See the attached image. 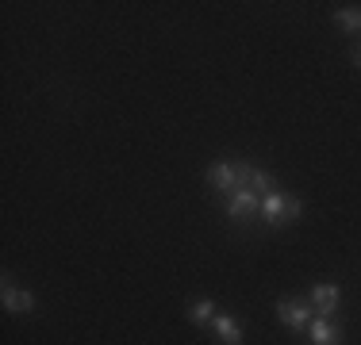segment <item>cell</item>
<instances>
[{"label":"cell","mask_w":361,"mask_h":345,"mask_svg":"<svg viewBox=\"0 0 361 345\" xmlns=\"http://www.w3.org/2000/svg\"><path fill=\"white\" fill-rule=\"evenodd\" d=\"M246 188H250L257 200H265V196L281 192V188H277V177H273V172H262V169H250V180H246Z\"/></svg>","instance_id":"ba28073f"},{"label":"cell","mask_w":361,"mask_h":345,"mask_svg":"<svg viewBox=\"0 0 361 345\" xmlns=\"http://www.w3.org/2000/svg\"><path fill=\"white\" fill-rule=\"evenodd\" d=\"M212 326H216V334H219L223 345H243V326H238L231 315H216V322H212Z\"/></svg>","instance_id":"9c48e42d"},{"label":"cell","mask_w":361,"mask_h":345,"mask_svg":"<svg viewBox=\"0 0 361 345\" xmlns=\"http://www.w3.org/2000/svg\"><path fill=\"white\" fill-rule=\"evenodd\" d=\"M312 303L304 299H277V318L288 326V330H307L312 326Z\"/></svg>","instance_id":"7a4b0ae2"},{"label":"cell","mask_w":361,"mask_h":345,"mask_svg":"<svg viewBox=\"0 0 361 345\" xmlns=\"http://www.w3.org/2000/svg\"><path fill=\"white\" fill-rule=\"evenodd\" d=\"M338 303H342L338 284H326V280H319V284L312 288V307H315V315H319V318H331L334 310H338Z\"/></svg>","instance_id":"5b68a950"},{"label":"cell","mask_w":361,"mask_h":345,"mask_svg":"<svg viewBox=\"0 0 361 345\" xmlns=\"http://www.w3.org/2000/svg\"><path fill=\"white\" fill-rule=\"evenodd\" d=\"M216 303L212 299H200V303H192V310H188V318H192V326H212L216 322Z\"/></svg>","instance_id":"30bf717a"},{"label":"cell","mask_w":361,"mask_h":345,"mask_svg":"<svg viewBox=\"0 0 361 345\" xmlns=\"http://www.w3.org/2000/svg\"><path fill=\"white\" fill-rule=\"evenodd\" d=\"M0 303H4L8 315H31V310H35V296H31L27 288H16V284L4 276V288H0Z\"/></svg>","instance_id":"3957f363"},{"label":"cell","mask_w":361,"mask_h":345,"mask_svg":"<svg viewBox=\"0 0 361 345\" xmlns=\"http://www.w3.org/2000/svg\"><path fill=\"white\" fill-rule=\"evenodd\" d=\"M350 58H354V65L361 69V46H354V54H350Z\"/></svg>","instance_id":"7c38bea8"},{"label":"cell","mask_w":361,"mask_h":345,"mask_svg":"<svg viewBox=\"0 0 361 345\" xmlns=\"http://www.w3.org/2000/svg\"><path fill=\"white\" fill-rule=\"evenodd\" d=\"M208 184L216 188V192H223V196H231L238 188V161H216L212 165V172H208Z\"/></svg>","instance_id":"277c9868"},{"label":"cell","mask_w":361,"mask_h":345,"mask_svg":"<svg viewBox=\"0 0 361 345\" xmlns=\"http://www.w3.org/2000/svg\"><path fill=\"white\" fill-rule=\"evenodd\" d=\"M307 330H312V345H342V330L331 318H315Z\"/></svg>","instance_id":"52a82bcc"},{"label":"cell","mask_w":361,"mask_h":345,"mask_svg":"<svg viewBox=\"0 0 361 345\" xmlns=\"http://www.w3.org/2000/svg\"><path fill=\"white\" fill-rule=\"evenodd\" d=\"M254 211H262V200H257V196L250 192V188H235V192L227 196V215L231 219H250Z\"/></svg>","instance_id":"8992f818"},{"label":"cell","mask_w":361,"mask_h":345,"mask_svg":"<svg viewBox=\"0 0 361 345\" xmlns=\"http://www.w3.org/2000/svg\"><path fill=\"white\" fill-rule=\"evenodd\" d=\"M334 23L350 34H361V8H338V12H334Z\"/></svg>","instance_id":"8fae6325"},{"label":"cell","mask_w":361,"mask_h":345,"mask_svg":"<svg viewBox=\"0 0 361 345\" xmlns=\"http://www.w3.org/2000/svg\"><path fill=\"white\" fill-rule=\"evenodd\" d=\"M300 211H304V203L292 200V196H285V192H273V196L262 200V219L269 222V227H285V222L300 219Z\"/></svg>","instance_id":"6da1fadb"}]
</instances>
